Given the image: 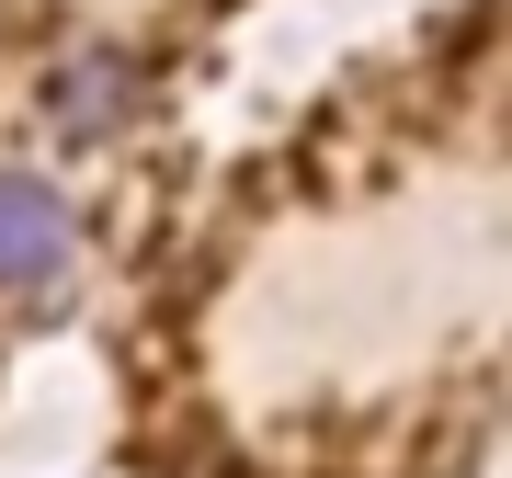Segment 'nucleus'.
<instances>
[{"instance_id": "f257e3e1", "label": "nucleus", "mask_w": 512, "mask_h": 478, "mask_svg": "<svg viewBox=\"0 0 512 478\" xmlns=\"http://www.w3.org/2000/svg\"><path fill=\"white\" fill-rule=\"evenodd\" d=\"M69 239H80L69 194H57V183H35V171H0V296L46 285L57 262H69Z\"/></svg>"}, {"instance_id": "f03ea898", "label": "nucleus", "mask_w": 512, "mask_h": 478, "mask_svg": "<svg viewBox=\"0 0 512 478\" xmlns=\"http://www.w3.org/2000/svg\"><path fill=\"white\" fill-rule=\"evenodd\" d=\"M57 103V126H69V137H103L114 126V114H126V57H80V69H69V92H46Z\"/></svg>"}]
</instances>
